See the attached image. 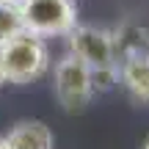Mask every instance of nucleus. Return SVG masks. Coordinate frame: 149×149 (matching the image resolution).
Masks as SVG:
<instances>
[{
  "label": "nucleus",
  "instance_id": "f257e3e1",
  "mask_svg": "<svg viewBox=\"0 0 149 149\" xmlns=\"http://www.w3.org/2000/svg\"><path fill=\"white\" fill-rule=\"evenodd\" d=\"M0 64H3L6 83L28 86L50 69V50L42 36L22 31L19 36L8 39L0 47Z\"/></svg>",
  "mask_w": 149,
  "mask_h": 149
},
{
  "label": "nucleus",
  "instance_id": "f03ea898",
  "mask_svg": "<svg viewBox=\"0 0 149 149\" xmlns=\"http://www.w3.org/2000/svg\"><path fill=\"white\" fill-rule=\"evenodd\" d=\"M25 31L42 39L69 36L77 25V6L74 0H19Z\"/></svg>",
  "mask_w": 149,
  "mask_h": 149
},
{
  "label": "nucleus",
  "instance_id": "7ed1b4c3",
  "mask_svg": "<svg viewBox=\"0 0 149 149\" xmlns=\"http://www.w3.org/2000/svg\"><path fill=\"white\" fill-rule=\"evenodd\" d=\"M53 88H55V100L61 102L64 111H69V113L83 111L88 105L91 94H94L91 69L80 58H74L72 53H66L53 66Z\"/></svg>",
  "mask_w": 149,
  "mask_h": 149
},
{
  "label": "nucleus",
  "instance_id": "20e7f679",
  "mask_svg": "<svg viewBox=\"0 0 149 149\" xmlns=\"http://www.w3.org/2000/svg\"><path fill=\"white\" fill-rule=\"evenodd\" d=\"M69 42V53L80 58L88 69H100V66H113L119 64L116 44H113V31L97 25H74L66 36Z\"/></svg>",
  "mask_w": 149,
  "mask_h": 149
},
{
  "label": "nucleus",
  "instance_id": "39448f33",
  "mask_svg": "<svg viewBox=\"0 0 149 149\" xmlns=\"http://www.w3.org/2000/svg\"><path fill=\"white\" fill-rule=\"evenodd\" d=\"M119 77L138 105H149V53H130L119 58Z\"/></svg>",
  "mask_w": 149,
  "mask_h": 149
},
{
  "label": "nucleus",
  "instance_id": "423d86ee",
  "mask_svg": "<svg viewBox=\"0 0 149 149\" xmlns=\"http://www.w3.org/2000/svg\"><path fill=\"white\" fill-rule=\"evenodd\" d=\"M6 144L8 149H53V130L44 122L25 119L6 133Z\"/></svg>",
  "mask_w": 149,
  "mask_h": 149
},
{
  "label": "nucleus",
  "instance_id": "0eeeda50",
  "mask_svg": "<svg viewBox=\"0 0 149 149\" xmlns=\"http://www.w3.org/2000/svg\"><path fill=\"white\" fill-rule=\"evenodd\" d=\"M113 44H116V55L124 58L130 53H149V31L135 22H124L113 31Z\"/></svg>",
  "mask_w": 149,
  "mask_h": 149
},
{
  "label": "nucleus",
  "instance_id": "6e6552de",
  "mask_svg": "<svg viewBox=\"0 0 149 149\" xmlns=\"http://www.w3.org/2000/svg\"><path fill=\"white\" fill-rule=\"evenodd\" d=\"M25 31V19H22V8L14 0H0V47L8 39L19 36Z\"/></svg>",
  "mask_w": 149,
  "mask_h": 149
},
{
  "label": "nucleus",
  "instance_id": "1a4fd4ad",
  "mask_svg": "<svg viewBox=\"0 0 149 149\" xmlns=\"http://www.w3.org/2000/svg\"><path fill=\"white\" fill-rule=\"evenodd\" d=\"M91 83H94V91H111L116 83H122V77H119V64L91 69Z\"/></svg>",
  "mask_w": 149,
  "mask_h": 149
},
{
  "label": "nucleus",
  "instance_id": "9d476101",
  "mask_svg": "<svg viewBox=\"0 0 149 149\" xmlns=\"http://www.w3.org/2000/svg\"><path fill=\"white\" fill-rule=\"evenodd\" d=\"M6 83V77H3V64H0V86Z\"/></svg>",
  "mask_w": 149,
  "mask_h": 149
},
{
  "label": "nucleus",
  "instance_id": "9b49d317",
  "mask_svg": "<svg viewBox=\"0 0 149 149\" xmlns=\"http://www.w3.org/2000/svg\"><path fill=\"white\" fill-rule=\"evenodd\" d=\"M0 149H8V144H6V138H0Z\"/></svg>",
  "mask_w": 149,
  "mask_h": 149
},
{
  "label": "nucleus",
  "instance_id": "f8f14e48",
  "mask_svg": "<svg viewBox=\"0 0 149 149\" xmlns=\"http://www.w3.org/2000/svg\"><path fill=\"white\" fill-rule=\"evenodd\" d=\"M144 149H149V141H146V144H144Z\"/></svg>",
  "mask_w": 149,
  "mask_h": 149
},
{
  "label": "nucleus",
  "instance_id": "ddd939ff",
  "mask_svg": "<svg viewBox=\"0 0 149 149\" xmlns=\"http://www.w3.org/2000/svg\"><path fill=\"white\" fill-rule=\"evenodd\" d=\"M14 3H19V0H14Z\"/></svg>",
  "mask_w": 149,
  "mask_h": 149
}]
</instances>
